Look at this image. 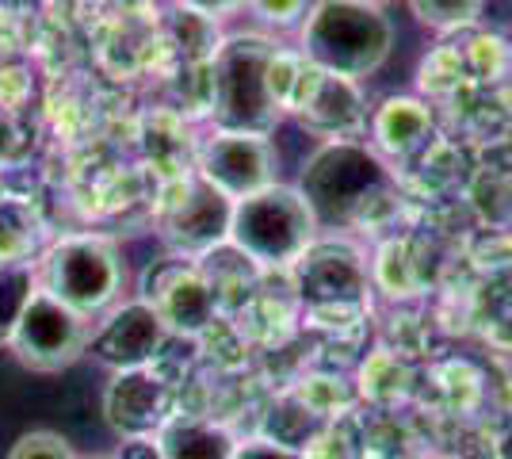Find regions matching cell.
Wrapping results in <instances>:
<instances>
[{
    "label": "cell",
    "mask_w": 512,
    "mask_h": 459,
    "mask_svg": "<svg viewBox=\"0 0 512 459\" xmlns=\"http://www.w3.org/2000/svg\"><path fill=\"white\" fill-rule=\"evenodd\" d=\"M295 188L310 203L318 226H352L375 199H383L390 188V169L375 146L341 138V142H321L306 157Z\"/></svg>",
    "instance_id": "3957f363"
},
{
    "label": "cell",
    "mask_w": 512,
    "mask_h": 459,
    "mask_svg": "<svg viewBox=\"0 0 512 459\" xmlns=\"http://www.w3.org/2000/svg\"><path fill=\"white\" fill-rule=\"evenodd\" d=\"M291 108L299 111L302 127L321 134L325 142L356 138L367 127V104L360 96V81H348V77H337V73H321L314 66L302 69V81L295 88Z\"/></svg>",
    "instance_id": "9c48e42d"
},
{
    "label": "cell",
    "mask_w": 512,
    "mask_h": 459,
    "mask_svg": "<svg viewBox=\"0 0 512 459\" xmlns=\"http://www.w3.org/2000/svg\"><path fill=\"white\" fill-rule=\"evenodd\" d=\"M394 23L371 0H318L299 23V58L321 73L363 81L386 66Z\"/></svg>",
    "instance_id": "6da1fadb"
},
{
    "label": "cell",
    "mask_w": 512,
    "mask_h": 459,
    "mask_svg": "<svg viewBox=\"0 0 512 459\" xmlns=\"http://www.w3.org/2000/svg\"><path fill=\"white\" fill-rule=\"evenodd\" d=\"M142 299L161 314V322L169 333H180V337H199L207 333L214 322V310H218V295H214V284L188 268L184 261L165 264L153 284L142 291Z\"/></svg>",
    "instance_id": "8fae6325"
},
{
    "label": "cell",
    "mask_w": 512,
    "mask_h": 459,
    "mask_svg": "<svg viewBox=\"0 0 512 459\" xmlns=\"http://www.w3.org/2000/svg\"><path fill=\"white\" fill-rule=\"evenodd\" d=\"M318 219L295 184H268L264 192L234 203L230 245L245 261L264 268L299 264V257L318 241Z\"/></svg>",
    "instance_id": "5b68a950"
},
{
    "label": "cell",
    "mask_w": 512,
    "mask_h": 459,
    "mask_svg": "<svg viewBox=\"0 0 512 459\" xmlns=\"http://www.w3.org/2000/svg\"><path fill=\"white\" fill-rule=\"evenodd\" d=\"M35 249H39L35 215L16 203H0V264L31 261Z\"/></svg>",
    "instance_id": "2e32d148"
},
{
    "label": "cell",
    "mask_w": 512,
    "mask_h": 459,
    "mask_svg": "<svg viewBox=\"0 0 512 459\" xmlns=\"http://www.w3.org/2000/svg\"><path fill=\"white\" fill-rule=\"evenodd\" d=\"M4 459H77L73 444L62 433H50V429H35V433H23Z\"/></svg>",
    "instance_id": "ac0fdd59"
},
{
    "label": "cell",
    "mask_w": 512,
    "mask_h": 459,
    "mask_svg": "<svg viewBox=\"0 0 512 459\" xmlns=\"http://www.w3.org/2000/svg\"><path fill=\"white\" fill-rule=\"evenodd\" d=\"M256 16L264 23H276V27H291V23H302L306 16V0H249Z\"/></svg>",
    "instance_id": "d6986e66"
},
{
    "label": "cell",
    "mask_w": 512,
    "mask_h": 459,
    "mask_svg": "<svg viewBox=\"0 0 512 459\" xmlns=\"http://www.w3.org/2000/svg\"><path fill=\"white\" fill-rule=\"evenodd\" d=\"M432 131V111L413 96H390L383 108L371 115V134L383 153L417 150Z\"/></svg>",
    "instance_id": "5bb4252c"
},
{
    "label": "cell",
    "mask_w": 512,
    "mask_h": 459,
    "mask_svg": "<svg viewBox=\"0 0 512 459\" xmlns=\"http://www.w3.org/2000/svg\"><path fill=\"white\" fill-rule=\"evenodd\" d=\"M230 219H234V199L214 192L207 180H195L184 199L172 203L165 219V241L176 257H207L230 241Z\"/></svg>",
    "instance_id": "7c38bea8"
},
{
    "label": "cell",
    "mask_w": 512,
    "mask_h": 459,
    "mask_svg": "<svg viewBox=\"0 0 512 459\" xmlns=\"http://www.w3.org/2000/svg\"><path fill=\"white\" fill-rule=\"evenodd\" d=\"M184 12L192 16H203V20H214V16H230V12H241L249 8V0H176Z\"/></svg>",
    "instance_id": "44dd1931"
},
{
    "label": "cell",
    "mask_w": 512,
    "mask_h": 459,
    "mask_svg": "<svg viewBox=\"0 0 512 459\" xmlns=\"http://www.w3.org/2000/svg\"><path fill=\"white\" fill-rule=\"evenodd\" d=\"M35 272L46 295H54L58 303L92 322L119 303L123 280H127L123 257L115 241L104 234H62L39 253Z\"/></svg>",
    "instance_id": "277c9868"
},
{
    "label": "cell",
    "mask_w": 512,
    "mask_h": 459,
    "mask_svg": "<svg viewBox=\"0 0 512 459\" xmlns=\"http://www.w3.org/2000/svg\"><path fill=\"white\" fill-rule=\"evenodd\" d=\"M153 440L165 459H234L237 448V440L203 414H169Z\"/></svg>",
    "instance_id": "4fadbf2b"
},
{
    "label": "cell",
    "mask_w": 512,
    "mask_h": 459,
    "mask_svg": "<svg viewBox=\"0 0 512 459\" xmlns=\"http://www.w3.org/2000/svg\"><path fill=\"white\" fill-rule=\"evenodd\" d=\"M371 4H379V8H383V4H386V0H371Z\"/></svg>",
    "instance_id": "603a6c76"
},
{
    "label": "cell",
    "mask_w": 512,
    "mask_h": 459,
    "mask_svg": "<svg viewBox=\"0 0 512 459\" xmlns=\"http://www.w3.org/2000/svg\"><path fill=\"white\" fill-rule=\"evenodd\" d=\"M115 459H165V456H161V448H157L153 437H130L123 440V448L115 452Z\"/></svg>",
    "instance_id": "7402d4cb"
},
{
    "label": "cell",
    "mask_w": 512,
    "mask_h": 459,
    "mask_svg": "<svg viewBox=\"0 0 512 459\" xmlns=\"http://www.w3.org/2000/svg\"><path fill=\"white\" fill-rule=\"evenodd\" d=\"M276 146L268 134L214 131L199 150V180L226 199H249L276 184Z\"/></svg>",
    "instance_id": "52a82bcc"
},
{
    "label": "cell",
    "mask_w": 512,
    "mask_h": 459,
    "mask_svg": "<svg viewBox=\"0 0 512 459\" xmlns=\"http://www.w3.org/2000/svg\"><path fill=\"white\" fill-rule=\"evenodd\" d=\"M486 0H409L413 16L432 31H463L478 23Z\"/></svg>",
    "instance_id": "e0dca14e"
},
{
    "label": "cell",
    "mask_w": 512,
    "mask_h": 459,
    "mask_svg": "<svg viewBox=\"0 0 512 459\" xmlns=\"http://www.w3.org/2000/svg\"><path fill=\"white\" fill-rule=\"evenodd\" d=\"M234 459H302V452L295 448H283L276 440L256 437V440H241L234 448Z\"/></svg>",
    "instance_id": "ffe728a7"
},
{
    "label": "cell",
    "mask_w": 512,
    "mask_h": 459,
    "mask_svg": "<svg viewBox=\"0 0 512 459\" xmlns=\"http://www.w3.org/2000/svg\"><path fill=\"white\" fill-rule=\"evenodd\" d=\"M172 414V387L165 375L150 368H130L115 372L104 391L107 425L123 440L130 437H157V429Z\"/></svg>",
    "instance_id": "30bf717a"
},
{
    "label": "cell",
    "mask_w": 512,
    "mask_h": 459,
    "mask_svg": "<svg viewBox=\"0 0 512 459\" xmlns=\"http://www.w3.org/2000/svg\"><path fill=\"white\" fill-rule=\"evenodd\" d=\"M35 291H39L35 261L0 264V349L12 345V333H16L23 314H27Z\"/></svg>",
    "instance_id": "9a60e30c"
},
{
    "label": "cell",
    "mask_w": 512,
    "mask_h": 459,
    "mask_svg": "<svg viewBox=\"0 0 512 459\" xmlns=\"http://www.w3.org/2000/svg\"><path fill=\"white\" fill-rule=\"evenodd\" d=\"M92 329L96 322L58 303L54 295H46L43 287L35 291V299L20 318V326L12 333V356L31 372H65L73 368L92 345Z\"/></svg>",
    "instance_id": "8992f818"
},
{
    "label": "cell",
    "mask_w": 512,
    "mask_h": 459,
    "mask_svg": "<svg viewBox=\"0 0 512 459\" xmlns=\"http://www.w3.org/2000/svg\"><path fill=\"white\" fill-rule=\"evenodd\" d=\"M165 341H169V329L161 322V314L146 299H130V303H115L104 318H96L88 352L115 372H130V368H150L165 349Z\"/></svg>",
    "instance_id": "ba28073f"
},
{
    "label": "cell",
    "mask_w": 512,
    "mask_h": 459,
    "mask_svg": "<svg viewBox=\"0 0 512 459\" xmlns=\"http://www.w3.org/2000/svg\"><path fill=\"white\" fill-rule=\"evenodd\" d=\"M283 46L260 31H237L211 54V119L218 131L272 134L283 119L272 66Z\"/></svg>",
    "instance_id": "7a4b0ae2"
},
{
    "label": "cell",
    "mask_w": 512,
    "mask_h": 459,
    "mask_svg": "<svg viewBox=\"0 0 512 459\" xmlns=\"http://www.w3.org/2000/svg\"><path fill=\"white\" fill-rule=\"evenodd\" d=\"M96 459H115V456H96Z\"/></svg>",
    "instance_id": "cb8c5ba5"
}]
</instances>
